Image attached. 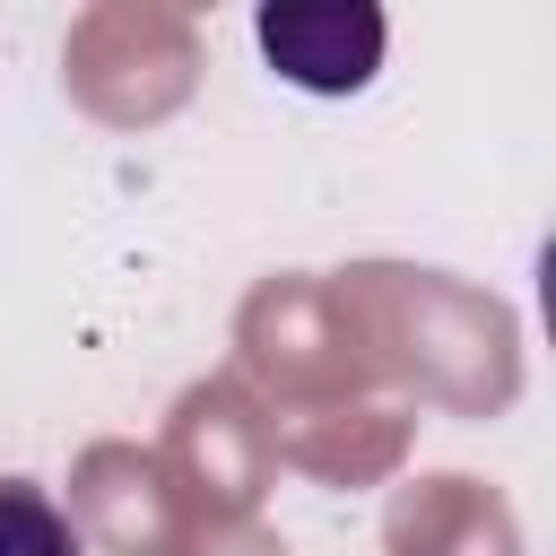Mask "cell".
<instances>
[{
    "mask_svg": "<svg viewBox=\"0 0 556 556\" xmlns=\"http://www.w3.org/2000/svg\"><path fill=\"white\" fill-rule=\"evenodd\" d=\"M330 287L356 313L374 382L408 391L417 408L504 417L521 400V313L495 287L426 261H348L330 269Z\"/></svg>",
    "mask_w": 556,
    "mask_h": 556,
    "instance_id": "cell-1",
    "label": "cell"
},
{
    "mask_svg": "<svg viewBox=\"0 0 556 556\" xmlns=\"http://www.w3.org/2000/svg\"><path fill=\"white\" fill-rule=\"evenodd\" d=\"M208 43L174 0H96L61 35V87L96 130H156L200 96Z\"/></svg>",
    "mask_w": 556,
    "mask_h": 556,
    "instance_id": "cell-2",
    "label": "cell"
},
{
    "mask_svg": "<svg viewBox=\"0 0 556 556\" xmlns=\"http://www.w3.org/2000/svg\"><path fill=\"white\" fill-rule=\"evenodd\" d=\"M235 382L269 417L374 391L356 313L330 287V269H269V278L243 287V304H235Z\"/></svg>",
    "mask_w": 556,
    "mask_h": 556,
    "instance_id": "cell-3",
    "label": "cell"
},
{
    "mask_svg": "<svg viewBox=\"0 0 556 556\" xmlns=\"http://www.w3.org/2000/svg\"><path fill=\"white\" fill-rule=\"evenodd\" d=\"M156 469L174 478V495L191 504L200 530L261 521V495L278 486L269 408H261L235 374H200V382H182L174 408H165V434H156Z\"/></svg>",
    "mask_w": 556,
    "mask_h": 556,
    "instance_id": "cell-4",
    "label": "cell"
},
{
    "mask_svg": "<svg viewBox=\"0 0 556 556\" xmlns=\"http://www.w3.org/2000/svg\"><path fill=\"white\" fill-rule=\"evenodd\" d=\"M70 530L96 539L104 556H191L200 547V521L191 504L174 495V478L156 469V452L122 443V434H96L78 460H70Z\"/></svg>",
    "mask_w": 556,
    "mask_h": 556,
    "instance_id": "cell-5",
    "label": "cell"
},
{
    "mask_svg": "<svg viewBox=\"0 0 556 556\" xmlns=\"http://www.w3.org/2000/svg\"><path fill=\"white\" fill-rule=\"evenodd\" d=\"M252 35H261V61L287 87H304V96H356L382 70L391 17L374 0H269L252 17Z\"/></svg>",
    "mask_w": 556,
    "mask_h": 556,
    "instance_id": "cell-6",
    "label": "cell"
},
{
    "mask_svg": "<svg viewBox=\"0 0 556 556\" xmlns=\"http://www.w3.org/2000/svg\"><path fill=\"white\" fill-rule=\"evenodd\" d=\"M382 556H521V513L495 478L417 469L382 504Z\"/></svg>",
    "mask_w": 556,
    "mask_h": 556,
    "instance_id": "cell-7",
    "label": "cell"
},
{
    "mask_svg": "<svg viewBox=\"0 0 556 556\" xmlns=\"http://www.w3.org/2000/svg\"><path fill=\"white\" fill-rule=\"evenodd\" d=\"M269 443H278V469H304L313 486H382V478H400V460L417 443V417L400 400L365 391V400L269 417Z\"/></svg>",
    "mask_w": 556,
    "mask_h": 556,
    "instance_id": "cell-8",
    "label": "cell"
},
{
    "mask_svg": "<svg viewBox=\"0 0 556 556\" xmlns=\"http://www.w3.org/2000/svg\"><path fill=\"white\" fill-rule=\"evenodd\" d=\"M0 556H87V539L35 478H0Z\"/></svg>",
    "mask_w": 556,
    "mask_h": 556,
    "instance_id": "cell-9",
    "label": "cell"
},
{
    "mask_svg": "<svg viewBox=\"0 0 556 556\" xmlns=\"http://www.w3.org/2000/svg\"><path fill=\"white\" fill-rule=\"evenodd\" d=\"M191 556H287V539L261 530V521H235V530H200Z\"/></svg>",
    "mask_w": 556,
    "mask_h": 556,
    "instance_id": "cell-10",
    "label": "cell"
}]
</instances>
